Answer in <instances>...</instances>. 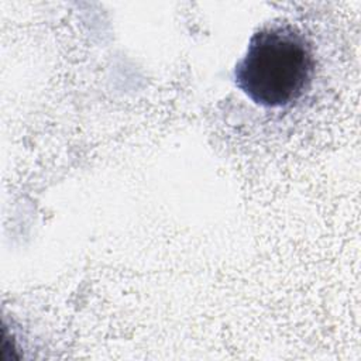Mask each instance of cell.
Segmentation results:
<instances>
[{
  "label": "cell",
  "instance_id": "obj_1",
  "mask_svg": "<svg viewBox=\"0 0 361 361\" xmlns=\"http://www.w3.org/2000/svg\"><path fill=\"white\" fill-rule=\"evenodd\" d=\"M314 55L307 38L289 24L258 30L234 68L235 86L255 104L288 107L310 87Z\"/></svg>",
  "mask_w": 361,
  "mask_h": 361
}]
</instances>
